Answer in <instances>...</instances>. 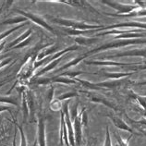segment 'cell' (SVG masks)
Masks as SVG:
<instances>
[{
    "label": "cell",
    "mask_w": 146,
    "mask_h": 146,
    "mask_svg": "<svg viewBox=\"0 0 146 146\" xmlns=\"http://www.w3.org/2000/svg\"><path fill=\"white\" fill-rule=\"evenodd\" d=\"M39 144L40 146H45L44 124L43 120H40L39 122Z\"/></svg>",
    "instance_id": "cell-1"
},
{
    "label": "cell",
    "mask_w": 146,
    "mask_h": 146,
    "mask_svg": "<svg viewBox=\"0 0 146 146\" xmlns=\"http://www.w3.org/2000/svg\"><path fill=\"white\" fill-rule=\"evenodd\" d=\"M21 129V146H27V143H26V140H25V136H24V133H23V130L21 128V127H19Z\"/></svg>",
    "instance_id": "cell-2"
},
{
    "label": "cell",
    "mask_w": 146,
    "mask_h": 146,
    "mask_svg": "<svg viewBox=\"0 0 146 146\" xmlns=\"http://www.w3.org/2000/svg\"><path fill=\"white\" fill-rule=\"evenodd\" d=\"M106 146H110V141H109V135H108V132H107V139H106Z\"/></svg>",
    "instance_id": "cell-3"
},
{
    "label": "cell",
    "mask_w": 146,
    "mask_h": 146,
    "mask_svg": "<svg viewBox=\"0 0 146 146\" xmlns=\"http://www.w3.org/2000/svg\"><path fill=\"white\" fill-rule=\"evenodd\" d=\"M35 145H36V141H35V143H34V145H33V146H35Z\"/></svg>",
    "instance_id": "cell-4"
}]
</instances>
